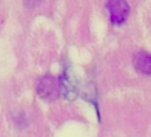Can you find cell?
<instances>
[{
  "label": "cell",
  "instance_id": "1",
  "mask_svg": "<svg viewBox=\"0 0 151 137\" xmlns=\"http://www.w3.org/2000/svg\"><path fill=\"white\" fill-rule=\"evenodd\" d=\"M37 93L41 99L46 102H52L57 99L60 94L59 80L51 74L41 77L37 84Z\"/></svg>",
  "mask_w": 151,
  "mask_h": 137
},
{
  "label": "cell",
  "instance_id": "2",
  "mask_svg": "<svg viewBox=\"0 0 151 137\" xmlns=\"http://www.w3.org/2000/svg\"><path fill=\"white\" fill-rule=\"evenodd\" d=\"M106 9L111 22L118 26L123 25L130 14V6L126 0H109L106 2Z\"/></svg>",
  "mask_w": 151,
  "mask_h": 137
},
{
  "label": "cell",
  "instance_id": "3",
  "mask_svg": "<svg viewBox=\"0 0 151 137\" xmlns=\"http://www.w3.org/2000/svg\"><path fill=\"white\" fill-rule=\"evenodd\" d=\"M59 80V87H60V93L64 96V98L68 100H73L78 96V85H77V79L74 74L72 73L71 67H65L63 71L61 77L58 79Z\"/></svg>",
  "mask_w": 151,
  "mask_h": 137
},
{
  "label": "cell",
  "instance_id": "4",
  "mask_svg": "<svg viewBox=\"0 0 151 137\" xmlns=\"http://www.w3.org/2000/svg\"><path fill=\"white\" fill-rule=\"evenodd\" d=\"M133 65L134 68L144 74V76H150L151 73V56L147 52H138L134 58H133Z\"/></svg>",
  "mask_w": 151,
  "mask_h": 137
},
{
  "label": "cell",
  "instance_id": "5",
  "mask_svg": "<svg viewBox=\"0 0 151 137\" xmlns=\"http://www.w3.org/2000/svg\"><path fill=\"white\" fill-rule=\"evenodd\" d=\"M41 1H42V0H22V2H24L27 7H29V8H33V7L38 6V5H40Z\"/></svg>",
  "mask_w": 151,
  "mask_h": 137
}]
</instances>
